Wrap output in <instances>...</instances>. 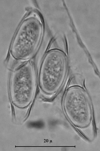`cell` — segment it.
Here are the masks:
<instances>
[{"instance_id": "cell-1", "label": "cell", "mask_w": 100, "mask_h": 151, "mask_svg": "<svg viewBox=\"0 0 100 151\" xmlns=\"http://www.w3.org/2000/svg\"><path fill=\"white\" fill-rule=\"evenodd\" d=\"M68 71L66 53L57 48L49 50L43 58L38 73V82L42 92L49 96L57 93L66 80Z\"/></svg>"}, {"instance_id": "cell-2", "label": "cell", "mask_w": 100, "mask_h": 151, "mask_svg": "<svg viewBox=\"0 0 100 151\" xmlns=\"http://www.w3.org/2000/svg\"><path fill=\"white\" fill-rule=\"evenodd\" d=\"M43 26L38 13L34 12L21 22L10 46L11 57L18 61H25L37 51L42 37Z\"/></svg>"}, {"instance_id": "cell-3", "label": "cell", "mask_w": 100, "mask_h": 151, "mask_svg": "<svg viewBox=\"0 0 100 151\" xmlns=\"http://www.w3.org/2000/svg\"><path fill=\"white\" fill-rule=\"evenodd\" d=\"M37 78L34 65L27 62L14 69L9 79L11 101L16 107L25 109L34 101L36 92Z\"/></svg>"}, {"instance_id": "cell-4", "label": "cell", "mask_w": 100, "mask_h": 151, "mask_svg": "<svg viewBox=\"0 0 100 151\" xmlns=\"http://www.w3.org/2000/svg\"><path fill=\"white\" fill-rule=\"evenodd\" d=\"M62 106L70 122L79 129L90 126L93 119V110L88 93L79 85L69 87L64 96Z\"/></svg>"}]
</instances>
